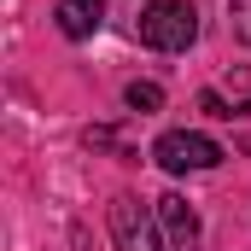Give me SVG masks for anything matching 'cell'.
<instances>
[{
  "mask_svg": "<svg viewBox=\"0 0 251 251\" xmlns=\"http://www.w3.org/2000/svg\"><path fill=\"white\" fill-rule=\"evenodd\" d=\"M193 35H199V12L187 0H152L140 12V41L158 47V53H187Z\"/></svg>",
  "mask_w": 251,
  "mask_h": 251,
  "instance_id": "obj_1",
  "label": "cell"
},
{
  "mask_svg": "<svg viewBox=\"0 0 251 251\" xmlns=\"http://www.w3.org/2000/svg\"><path fill=\"white\" fill-rule=\"evenodd\" d=\"M152 158H158L170 176H199V170H216L228 152H222L210 134H199V128H170V134H158Z\"/></svg>",
  "mask_w": 251,
  "mask_h": 251,
  "instance_id": "obj_2",
  "label": "cell"
},
{
  "mask_svg": "<svg viewBox=\"0 0 251 251\" xmlns=\"http://www.w3.org/2000/svg\"><path fill=\"white\" fill-rule=\"evenodd\" d=\"M111 240L117 251H170L158 240V210H146L140 199H111Z\"/></svg>",
  "mask_w": 251,
  "mask_h": 251,
  "instance_id": "obj_3",
  "label": "cell"
},
{
  "mask_svg": "<svg viewBox=\"0 0 251 251\" xmlns=\"http://www.w3.org/2000/svg\"><path fill=\"white\" fill-rule=\"evenodd\" d=\"M152 210H158V228H164V246L170 251H199V216H193V204L181 193H164Z\"/></svg>",
  "mask_w": 251,
  "mask_h": 251,
  "instance_id": "obj_4",
  "label": "cell"
},
{
  "mask_svg": "<svg viewBox=\"0 0 251 251\" xmlns=\"http://www.w3.org/2000/svg\"><path fill=\"white\" fill-rule=\"evenodd\" d=\"M53 18H59V29L70 41H88L105 18V0H53Z\"/></svg>",
  "mask_w": 251,
  "mask_h": 251,
  "instance_id": "obj_5",
  "label": "cell"
},
{
  "mask_svg": "<svg viewBox=\"0 0 251 251\" xmlns=\"http://www.w3.org/2000/svg\"><path fill=\"white\" fill-rule=\"evenodd\" d=\"M128 105L146 117V111H158V105H164V88H158V82H128Z\"/></svg>",
  "mask_w": 251,
  "mask_h": 251,
  "instance_id": "obj_6",
  "label": "cell"
},
{
  "mask_svg": "<svg viewBox=\"0 0 251 251\" xmlns=\"http://www.w3.org/2000/svg\"><path fill=\"white\" fill-rule=\"evenodd\" d=\"M228 24H234V35L251 47V0H228Z\"/></svg>",
  "mask_w": 251,
  "mask_h": 251,
  "instance_id": "obj_7",
  "label": "cell"
},
{
  "mask_svg": "<svg viewBox=\"0 0 251 251\" xmlns=\"http://www.w3.org/2000/svg\"><path fill=\"white\" fill-rule=\"evenodd\" d=\"M199 111H204V117H234V105H228L222 94H199Z\"/></svg>",
  "mask_w": 251,
  "mask_h": 251,
  "instance_id": "obj_8",
  "label": "cell"
}]
</instances>
